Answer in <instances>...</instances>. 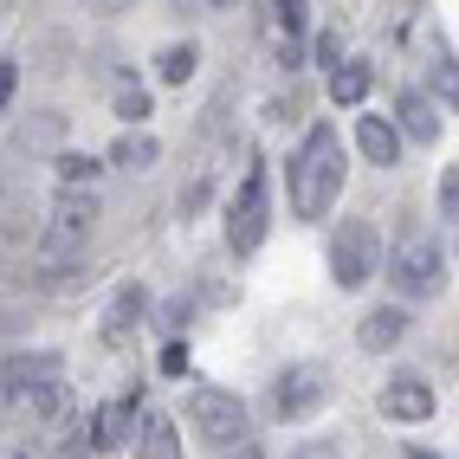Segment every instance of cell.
I'll return each mask as SVG.
<instances>
[{
  "label": "cell",
  "instance_id": "obj_4",
  "mask_svg": "<svg viewBox=\"0 0 459 459\" xmlns=\"http://www.w3.org/2000/svg\"><path fill=\"white\" fill-rule=\"evenodd\" d=\"M394 291L402 298H434L440 285H446V253H440V239H427V233H414V239H402L394 247Z\"/></svg>",
  "mask_w": 459,
  "mask_h": 459
},
{
  "label": "cell",
  "instance_id": "obj_10",
  "mask_svg": "<svg viewBox=\"0 0 459 459\" xmlns=\"http://www.w3.org/2000/svg\"><path fill=\"white\" fill-rule=\"evenodd\" d=\"M394 136H414V143H434L440 136V104L427 98V91H402L394 98V124H388Z\"/></svg>",
  "mask_w": 459,
  "mask_h": 459
},
{
  "label": "cell",
  "instance_id": "obj_28",
  "mask_svg": "<svg viewBox=\"0 0 459 459\" xmlns=\"http://www.w3.org/2000/svg\"><path fill=\"white\" fill-rule=\"evenodd\" d=\"M58 459H91V434H84V427L65 434V453H58Z\"/></svg>",
  "mask_w": 459,
  "mask_h": 459
},
{
  "label": "cell",
  "instance_id": "obj_7",
  "mask_svg": "<svg viewBox=\"0 0 459 459\" xmlns=\"http://www.w3.org/2000/svg\"><path fill=\"white\" fill-rule=\"evenodd\" d=\"M324 402H330V376L311 369V362H298V369H285L272 382V414L279 420H311Z\"/></svg>",
  "mask_w": 459,
  "mask_h": 459
},
{
  "label": "cell",
  "instance_id": "obj_30",
  "mask_svg": "<svg viewBox=\"0 0 459 459\" xmlns=\"http://www.w3.org/2000/svg\"><path fill=\"white\" fill-rule=\"evenodd\" d=\"M0 459H33V453H26V446H7V453H0Z\"/></svg>",
  "mask_w": 459,
  "mask_h": 459
},
{
  "label": "cell",
  "instance_id": "obj_6",
  "mask_svg": "<svg viewBox=\"0 0 459 459\" xmlns=\"http://www.w3.org/2000/svg\"><path fill=\"white\" fill-rule=\"evenodd\" d=\"M188 420L201 427V440L227 446V440H247V402L227 388H195L188 394Z\"/></svg>",
  "mask_w": 459,
  "mask_h": 459
},
{
  "label": "cell",
  "instance_id": "obj_26",
  "mask_svg": "<svg viewBox=\"0 0 459 459\" xmlns=\"http://www.w3.org/2000/svg\"><path fill=\"white\" fill-rule=\"evenodd\" d=\"M317 65H330V72L343 65V33H324V39H317Z\"/></svg>",
  "mask_w": 459,
  "mask_h": 459
},
{
  "label": "cell",
  "instance_id": "obj_24",
  "mask_svg": "<svg viewBox=\"0 0 459 459\" xmlns=\"http://www.w3.org/2000/svg\"><path fill=\"white\" fill-rule=\"evenodd\" d=\"M162 376H188V343H181V336L162 343Z\"/></svg>",
  "mask_w": 459,
  "mask_h": 459
},
{
  "label": "cell",
  "instance_id": "obj_31",
  "mask_svg": "<svg viewBox=\"0 0 459 459\" xmlns=\"http://www.w3.org/2000/svg\"><path fill=\"white\" fill-rule=\"evenodd\" d=\"M408 459H440V453H427V446H414V453H408Z\"/></svg>",
  "mask_w": 459,
  "mask_h": 459
},
{
  "label": "cell",
  "instance_id": "obj_16",
  "mask_svg": "<svg viewBox=\"0 0 459 459\" xmlns=\"http://www.w3.org/2000/svg\"><path fill=\"white\" fill-rule=\"evenodd\" d=\"M376 91V65L369 58H343V65L330 72V104H362Z\"/></svg>",
  "mask_w": 459,
  "mask_h": 459
},
{
  "label": "cell",
  "instance_id": "obj_21",
  "mask_svg": "<svg viewBox=\"0 0 459 459\" xmlns=\"http://www.w3.org/2000/svg\"><path fill=\"white\" fill-rule=\"evenodd\" d=\"M434 91L446 98V110H453V98H459V65H453V52H446V58H434Z\"/></svg>",
  "mask_w": 459,
  "mask_h": 459
},
{
  "label": "cell",
  "instance_id": "obj_12",
  "mask_svg": "<svg viewBox=\"0 0 459 459\" xmlns=\"http://www.w3.org/2000/svg\"><path fill=\"white\" fill-rule=\"evenodd\" d=\"M143 311H149V291H143V285H117L110 311H104V343L124 350L130 336H136V324H143Z\"/></svg>",
  "mask_w": 459,
  "mask_h": 459
},
{
  "label": "cell",
  "instance_id": "obj_18",
  "mask_svg": "<svg viewBox=\"0 0 459 459\" xmlns=\"http://www.w3.org/2000/svg\"><path fill=\"white\" fill-rule=\"evenodd\" d=\"M195 65H201L195 39H188V46H162V52H156V78H162V84H188V78H195Z\"/></svg>",
  "mask_w": 459,
  "mask_h": 459
},
{
  "label": "cell",
  "instance_id": "obj_11",
  "mask_svg": "<svg viewBox=\"0 0 459 459\" xmlns=\"http://www.w3.org/2000/svg\"><path fill=\"white\" fill-rule=\"evenodd\" d=\"M408 324H414V317L402 311V304H376V311L356 324V343L369 350V356H388V350H394V343L408 336Z\"/></svg>",
  "mask_w": 459,
  "mask_h": 459
},
{
  "label": "cell",
  "instance_id": "obj_22",
  "mask_svg": "<svg viewBox=\"0 0 459 459\" xmlns=\"http://www.w3.org/2000/svg\"><path fill=\"white\" fill-rule=\"evenodd\" d=\"M188 317H195V298H169V304H162V330H169V336L188 330Z\"/></svg>",
  "mask_w": 459,
  "mask_h": 459
},
{
  "label": "cell",
  "instance_id": "obj_29",
  "mask_svg": "<svg viewBox=\"0 0 459 459\" xmlns=\"http://www.w3.org/2000/svg\"><path fill=\"white\" fill-rule=\"evenodd\" d=\"M13 84H20V72H13V65H0V110L13 104Z\"/></svg>",
  "mask_w": 459,
  "mask_h": 459
},
{
  "label": "cell",
  "instance_id": "obj_17",
  "mask_svg": "<svg viewBox=\"0 0 459 459\" xmlns=\"http://www.w3.org/2000/svg\"><path fill=\"white\" fill-rule=\"evenodd\" d=\"M26 408H33V420H46V427H72V408H78V402H72V382H65V376L46 382Z\"/></svg>",
  "mask_w": 459,
  "mask_h": 459
},
{
  "label": "cell",
  "instance_id": "obj_20",
  "mask_svg": "<svg viewBox=\"0 0 459 459\" xmlns=\"http://www.w3.org/2000/svg\"><path fill=\"white\" fill-rule=\"evenodd\" d=\"M117 117H124V124L136 130L143 117H149V91H143V84H124V91H117Z\"/></svg>",
  "mask_w": 459,
  "mask_h": 459
},
{
  "label": "cell",
  "instance_id": "obj_8",
  "mask_svg": "<svg viewBox=\"0 0 459 459\" xmlns=\"http://www.w3.org/2000/svg\"><path fill=\"white\" fill-rule=\"evenodd\" d=\"M434 388H427V376H394L382 388V414L388 420H402V427H420V420H434Z\"/></svg>",
  "mask_w": 459,
  "mask_h": 459
},
{
  "label": "cell",
  "instance_id": "obj_2",
  "mask_svg": "<svg viewBox=\"0 0 459 459\" xmlns=\"http://www.w3.org/2000/svg\"><path fill=\"white\" fill-rule=\"evenodd\" d=\"M382 272V233L369 221H343L330 233V279L336 291H362Z\"/></svg>",
  "mask_w": 459,
  "mask_h": 459
},
{
  "label": "cell",
  "instance_id": "obj_14",
  "mask_svg": "<svg viewBox=\"0 0 459 459\" xmlns=\"http://www.w3.org/2000/svg\"><path fill=\"white\" fill-rule=\"evenodd\" d=\"M356 149H362L376 169H394V162H402V136L388 130V117H356Z\"/></svg>",
  "mask_w": 459,
  "mask_h": 459
},
{
  "label": "cell",
  "instance_id": "obj_19",
  "mask_svg": "<svg viewBox=\"0 0 459 459\" xmlns=\"http://www.w3.org/2000/svg\"><path fill=\"white\" fill-rule=\"evenodd\" d=\"M98 175H104L98 156H58V188H91Z\"/></svg>",
  "mask_w": 459,
  "mask_h": 459
},
{
  "label": "cell",
  "instance_id": "obj_5",
  "mask_svg": "<svg viewBox=\"0 0 459 459\" xmlns=\"http://www.w3.org/2000/svg\"><path fill=\"white\" fill-rule=\"evenodd\" d=\"M58 376H65V356L58 350H13V356H0V402H33Z\"/></svg>",
  "mask_w": 459,
  "mask_h": 459
},
{
  "label": "cell",
  "instance_id": "obj_15",
  "mask_svg": "<svg viewBox=\"0 0 459 459\" xmlns=\"http://www.w3.org/2000/svg\"><path fill=\"white\" fill-rule=\"evenodd\" d=\"M104 162H110V169H130V175H136V169H156V162H162V143L149 136V130H124V136L110 143Z\"/></svg>",
  "mask_w": 459,
  "mask_h": 459
},
{
  "label": "cell",
  "instance_id": "obj_1",
  "mask_svg": "<svg viewBox=\"0 0 459 459\" xmlns=\"http://www.w3.org/2000/svg\"><path fill=\"white\" fill-rule=\"evenodd\" d=\"M285 181H291V221H324V213L343 201V136H336V124L304 130Z\"/></svg>",
  "mask_w": 459,
  "mask_h": 459
},
{
  "label": "cell",
  "instance_id": "obj_3",
  "mask_svg": "<svg viewBox=\"0 0 459 459\" xmlns=\"http://www.w3.org/2000/svg\"><path fill=\"white\" fill-rule=\"evenodd\" d=\"M265 227H272V195H265V169H253L239 181V195L227 201V247L247 259L265 247Z\"/></svg>",
  "mask_w": 459,
  "mask_h": 459
},
{
  "label": "cell",
  "instance_id": "obj_27",
  "mask_svg": "<svg viewBox=\"0 0 459 459\" xmlns=\"http://www.w3.org/2000/svg\"><path fill=\"white\" fill-rule=\"evenodd\" d=\"M201 207H207V175L195 181V188H181V221H195Z\"/></svg>",
  "mask_w": 459,
  "mask_h": 459
},
{
  "label": "cell",
  "instance_id": "obj_32",
  "mask_svg": "<svg viewBox=\"0 0 459 459\" xmlns=\"http://www.w3.org/2000/svg\"><path fill=\"white\" fill-rule=\"evenodd\" d=\"M0 427H7V402H0Z\"/></svg>",
  "mask_w": 459,
  "mask_h": 459
},
{
  "label": "cell",
  "instance_id": "obj_25",
  "mask_svg": "<svg viewBox=\"0 0 459 459\" xmlns=\"http://www.w3.org/2000/svg\"><path fill=\"white\" fill-rule=\"evenodd\" d=\"M291 459H343V446L336 440H304V446H291Z\"/></svg>",
  "mask_w": 459,
  "mask_h": 459
},
{
  "label": "cell",
  "instance_id": "obj_13",
  "mask_svg": "<svg viewBox=\"0 0 459 459\" xmlns=\"http://www.w3.org/2000/svg\"><path fill=\"white\" fill-rule=\"evenodd\" d=\"M130 446H136V459H181V427H175V414H162V408H149Z\"/></svg>",
  "mask_w": 459,
  "mask_h": 459
},
{
  "label": "cell",
  "instance_id": "obj_9",
  "mask_svg": "<svg viewBox=\"0 0 459 459\" xmlns=\"http://www.w3.org/2000/svg\"><path fill=\"white\" fill-rule=\"evenodd\" d=\"M84 427H91V453H117V446H130V440H136V394H124V402L98 408Z\"/></svg>",
  "mask_w": 459,
  "mask_h": 459
},
{
  "label": "cell",
  "instance_id": "obj_23",
  "mask_svg": "<svg viewBox=\"0 0 459 459\" xmlns=\"http://www.w3.org/2000/svg\"><path fill=\"white\" fill-rule=\"evenodd\" d=\"M440 213H446V227L459 221V169L446 162V175H440Z\"/></svg>",
  "mask_w": 459,
  "mask_h": 459
}]
</instances>
